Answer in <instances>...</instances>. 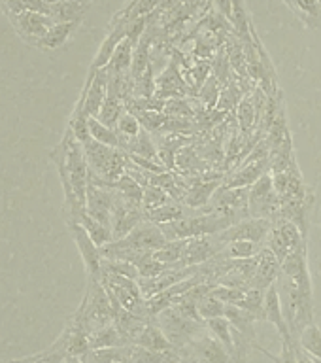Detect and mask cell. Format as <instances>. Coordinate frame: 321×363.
<instances>
[{"instance_id":"obj_14","label":"cell","mask_w":321,"mask_h":363,"mask_svg":"<svg viewBox=\"0 0 321 363\" xmlns=\"http://www.w3.org/2000/svg\"><path fill=\"white\" fill-rule=\"evenodd\" d=\"M78 25L79 21H57L55 25H53V27L34 44V48H38V50L44 51L59 50V48H62V45L67 44V40L70 38V34L76 30Z\"/></svg>"},{"instance_id":"obj_42","label":"cell","mask_w":321,"mask_h":363,"mask_svg":"<svg viewBox=\"0 0 321 363\" xmlns=\"http://www.w3.org/2000/svg\"><path fill=\"white\" fill-rule=\"evenodd\" d=\"M64 363H85L84 359H81V357H78V356H68L67 357V362Z\"/></svg>"},{"instance_id":"obj_28","label":"cell","mask_w":321,"mask_h":363,"mask_svg":"<svg viewBox=\"0 0 321 363\" xmlns=\"http://www.w3.org/2000/svg\"><path fill=\"white\" fill-rule=\"evenodd\" d=\"M299 346L316 362H321V329L316 323L306 325L299 337Z\"/></svg>"},{"instance_id":"obj_40","label":"cell","mask_w":321,"mask_h":363,"mask_svg":"<svg viewBox=\"0 0 321 363\" xmlns=\"http://www.w3.org/2000/svg\"><path fill=\"white\" fill-rule=\"evenodd\" d=\"M214 2L221 16L229 19V21H232V0H214Z\"/></svg>"},{"instance_id":"obj_1","label":"cell","mask_w":321,"mask_h":363,"mask_svg":"<svg viewBox=\"0 0 321 363\" xmlns=\"http://www.w3.org/2000/svg\"><path fill=\"white\" fill-rule=\"evenodd\" d=\"M74 318L81 323V328L87 331V335L113 322L116 308H113V303L110 299V295H108L106 288L102 286L98 278L87 277L85 297L78 311H76V314H74Z\"/></svg>"},{"instance_id":"obj_32","label":"cell","mask_w":321,"mask_h":363,"mask_svg":"<svg viewBox=\"0 0 321 363\" xmlns=\"http://www.w3.org/2000/svg\"><path fill=\"white\" fill-rule=\"evenodd\" d=\"M238 123H240V130L242 133H252L255 127V121H257V110H255L254 99L252 96H246L242 101L238 102Z\"/></svg>"},{"instance_id":"obj_22","label":"cell","mask_w":321,"mask_h":363,"mask_svg":"<svg viewBox=\"0 0 321 363\" xmlns=\"http://www.w3.org/2000/svg\"><path fill=\"white\" fill-rule=\"evenodd\" d=\"M263 244L252 242V240H232V242L225 244V248L221 250V257L225 259H248V257H255L259 254Z\"/></svg>"},{"instance_id":"obj_16","label":"cell","mask_w":321,"mask_h":363,"mask_svg":"<svg viewBox=\"0 0 321 363\" xmlns=\"http://www.w3.org/2000/svg\"><path fill=\"white\" fill-rule=\"evenodd\" d=\"M218 187H220V178H218V176L210 178V180L195 182V184L187 189L186 197H184V203H186V206H189V208H204V206H208L210 204L212 195H214Z\"/></svg>"},{"instance_id":"obj_15","label":"cell","mask_w":321,"mask_h":363,"mask_svg":"<svg viewBox=\"0 0 321 363\" xmlns=\"http://www.w3.org/2000/svg\"><path fill=\"white\" fill-rule=\"evenodd\" d=\"M225 318L229 320V323H231L232 328L237 329L238 333H242L244 337H248V339L252 340V345H254V348L257 350L259 342L255 339L254 328V323L257 322V320H255L254 314H249L246 308H242V306L238 305H225Z\"/></svg>"},{"instance_id":"obj_36","label":"cell","mask_w":321,"mask_h":363,"mask_svg":"<svg viewBox=\"0 0 321 363\" xmlns=\"http://www.w3.org/2000/svg\"><path fill=\"white\" fill-rule=\"evenodd\" d=\"M170 203L169 191H164L163 187L159 186H146L144 187V199H142V206L146 212L153 208H159L163 204Z\"/></svg>"},{"instance_id":"obj_43","label":"cell","mask_w":321,"mask_h":363,"mask_svg":"<svg viewBox=\"0 0 321 363\" xmlns=\"http://www.w3.org/2000/svg\"><path fill=\"white\" fill-rule=\"evenodd\" d=\"M8 363H42V362H30V359H25V357H21V359H11V362Z\"/></svg>"},{"instance_id":"obj_31","label":"cell","mask_w":321,"mask_h":363,"mask_svg":"<svg viewBox=\"0 0 321 363\" xmlns=\"http://www.w3.org/2000/svg\"><path fill=\"white\" fill-rule=\"evenodd\" d=\"M197 311L198 316L203 318L204 322H208V320H214V318L225 316V303L214 297L212 294H208L204 295L203 299L197 301Z\"/></svg>"},{"instance_id":"obj_38","label":"cell","mask_w":321,"mask_h":363,"mask_svg":"<svg viewBox=\"0 0 321 363\" xmlns=\"http://www.w3.org/2000/svg\"><path fill=\"white\" fill-rule=\"evenodd\" d=\"M167 113H170V116H178V118H189V116H193V110L191 106H187V102H184L181 99H178V101H169L167 102Z\"/></svg>"},{"instance_id":"obj_46","label":"cell","mask_w":321,"mask_h":363,"mask_svg":"<svg viewBox=\"0 0 321 363\" xmlns=\"http://www.w3.org/2000/svg\"><path fill=\"white\" fill-rule=\"evenodd\" d=\"M112 363H125V362H112Z\"/></svg>"},{"instance_id":"obj_23","label":"cell","mask_w":321,"mask_h":363,"mask_svg":"<svg viewBox=\"0 0 321 363\" xmlns=\"http://www.w3.org/2000/svg\"><path fill=\"white\" fill-rule=\"evenodd\" d=\"M85 6H81L76 0H59L55 4H51L50 16L55 21H81Z\"/></svg>"},{"instance_id":"obj_4","label":"cell","mask_w":321,"mask_h":363,"mask_svg":"<svg viewBox=\"0 0 321 363\" xmlns=\"http://www.w3.org/2000/svg\"><path fill=\"white\" fill-rule=\"evenodd\" d=\"M271 229H272L271 220H263V218L248 216V218H244V220L232 223L231 227H227L225 231L218 233L215 238L223 244H229L232 242V240H252V242L265 244Z\"/></svg>"},{"instance_id":"obj_29","label":"cell","mask_w":321,"mask_h":363,"mask_svg":"<svg viewBox=\"0 0 321 363\" xmlns=\"http://www.w3.org/2000/svg\"><path fill=\"white\" fill-rule=\"evenodd\" d=\"M206 329H208L210 333L214 335L215 339L220 340L221 345L225 346V350L229 354H232L235 350V339H232V325L229 323L225 316L221 318H214V320H208L206 322Z\"/></svg>"},{"instance_id":"obj_41","label":"cell","mask_w":321,"mask_h":363,"mask_svg":"<svg viewBox=\"0 0 321 363\" xmlns=\"http://www.w3.org/2000/svg\"><path fill=\"white\" fill-rule=\"evenodd\" d=\"M297 357H299V363H316L300 346H297Z\"/></svg>"},{"instance_id":"obj_30","label":"cell","mask_w":321,"mask_h":363,"mask_svg":"<svg viewBox=\"0 0 321 363\" xmlns=\"http://www.w3.org/2000/svg\"><path fill=\"white\" fill-rule=\"evenodd\" d=\"M238 306H242L249 314H254L255 320H265V289H246L244 299L240 301Z\"/></svg>"},{"instance_id":"obj_39","label":"cell","mask_w":321,"mask_h":363,"mask_svg":"<svg viewBox=\"0 0 321 363\" xmlns=\"http://www.w3.org/2000/svg\"><path fill=\"white\" fill-rule=\"evenodd\" d=\"M23 6H25V10L30 11H38V13H47L50 16L51 6L45 4L44 0H21Z\"/></svg>"},{"instance_id":"obj_37","label":"cell","mask_w":321,"mask_h":363,"mask_svg":"<svg viewBox=\"0 0 321 363\" xmlns=\"http://www.w3.org/2000/svg\"><path fill=\"white\" fill-rule=\"evenodd\" d=\"M218 84H220V79L215 78V76H212V78H208V82H206V85L203 87V91H201V99H203L208 106H215V102H218Z\"/></svg>"},{"instance_id":"obj_2","label":"cell","mask_w":321,"mask_h":363,"mask_svg":"<svg viewBox=\"0 0 321 363\" xmlns=\"http://www.w3.org/2000/svg\"><path fill=\"white\" fill-rule=\"evenodd\" d=\"M85 159L89 164V174L113 186L127 172L129 155L121 147H112L91 138L84 144Z\"/></svg>"},{"instance_id":"obj_19","label":"cell","mask_w":321,"mask_h":363,"mask_svg":"<svg viewBox=\"0 0 321 363\" xmlns=\"http://www.w3.org/2000/svg\"><path fill=\"white\" fill-rule=\"evenodd\" d=\"M89 345L91 348H112V346H125L127 340H125L123 333L116 325V322H112L104 325V328L93 331L89 335Z\"/></svg>"},{"instance_id":"obj_45","label":"cell","mask_w":321,"mask_h":363,"mask_svg":"<svg viewBox=\"0 0 321 363\" xmlns=\"http://www.w3.org/2000/svg\"><path fill=\"white\" fill-rule=\"evenodd\" d=\"M283 2H286V4H288L289 8H291V6H293V0H283Z\"/></svg>"},{"instance_id":"obj_27","label":"cell","mask_w":321,"mask_h":363,"mask_svg":"<svg viewBox=\"0 0 321 363\" xmlns=\"http://www.w3.org/2000/svg\"><path fill=\"white\" fill-rule=\"evenodd\" d=\"M89 130H91V138L101 144H106V146L119 147L121 146V136L113 127H108L101 121V119L91 118L89 116Z\"/></svg>"},{"instance_id":"obj_25","label":"cell","mask_w":321,"mask_h":363,"mask_svg":"<svg viewBox=\"0 0 321 363\" xmlns=\"http://www.w3.org/2000/svg\"><path fill=\"white\" fill-rule=\"evenodd\" d=\"M125 110H127V106H125L123 99H119V96H113V95H108L106 101H104V104H102L101 112H98V116H96V119H101L102 123L116 129V125H118L119 118L123 116Z\"/></svg>"},{"instance_id":"obj_21","label":"cell","mask_w":321,"mask_h":363,"mask_svg":"<svg viewBox=\"0 0 321 363\" xmlns=\"http://www.w3.org/2000/svg\"><path fill=\"white\" fill-rule=\"evenodd\" d=\"M187 238H178V240H167V242L153 252V257L164 265L178 267L180 265L181 257H184V250H186Z\"/></svg>"},{"instance_id":"obj_24","label":"cell","mask_w":321,"mask_h":363,"mask_svg":"<svg viewBox=\"0 0 321 363\" xmlns=\"http://www.w3.org/2000/svg\"><path fill=\"white\" fill-rule=\"evenodd\" d=\"M187 214L186 206L176 203H167L159 208H153L150 212H146V220L157 223V225H164V223H170V221H176L184 218Z\"/></svg>"},{"instance_id":"obj_12","label":"cell","mask_w":321,"mask_h":363,"mask_svg":"<svg viewBox=\"0 0 321 363\" xmlns=\"http://www.w3.org/2000/svg\"><path fill=\"white\" fill-rule=\"evenodd\" d=\"M127 36V19H121V17H116L112 21V27H110V33L102 42L101 50L93 59V65H91V70H101V68L108 67V62L112 59L113 51Z\"/></svg>"},{"instance_id":"obj_35","label":"cell","mask_w":321,"mask_h":363,"mask_svg":"<svg viewBox=\"0 0 321 363\" xmlns=\"http://www.w3.org/2000/svg\"><path fill=\"white\" fill-rule=\"evenodd\" d=\"M116 130H118L121 138H135V136L140 135L142 130L140 119L129 110H125L123 116L119 118L118 125H116Z\"/></svg>"},{"instance_id":"obj_17","label":"cell","mask_w":321,"mask_h":363,"mask_svg":"<svg viewBox=\"0 0 321 363\" xmlns=\"http://www.w3.org/2000/svg\"><path fill=\"white\" fill-rule=\"evenodd\" d=\"M136 44L129 36H125V40L116 48L112 59L108 62L106 72L108 74H130L133 68V57H135Z\"/></svg>"},{"instance_id":"obj_6","label":"cell","mask_w":321,"mask_h":363,"mask_svg":"<svg viewBox=\"0 0 321 363\" xmlns=\"http://www.w3.org/2000/svg\"><path fill=\"white\" fill-rule=\"evenodd\" d=\"M11 25L17 30V34L21 36L28 45H34L53 25L55 19L47 13H38V11L23 10L21 13L10 17Z\"/></svg>"},{"instance_id":"obj_5","label":"cell","mask_w":321,"mask_h":363,"mask_svg":"<svg viewBox=\"0 0 321 363\" xmlns=\"http://www.w3.org/2000/svg\"><path fill=\"white\" fill-rule=\"evenodd\" d=\"M67 223H68V231H70V235H72L74 242H76V246H78L79 250V255H81V259H84L87 277L98 278V280H101V272H102L101 248L93 242V238L87 235V231H85L81 223H78V221H67Z\"/></svg>"},{"instance_id":"obj_26","label":"cell","mask_w":321,"mask_h":363,"mask_svg":"<svg viewBox=\"0 0 321 363\" xmlns=\"http://www.w3.org/2000/svg\"><path fill=\"white\" fill-rule=\"evenodd\" d=\"M70 130L76 136V140L85 144V142L91 140V130H89V116L85 113L84 104L81 101L76 102V108H74L72 116H70V123H68Z\"/></svg>"},{"instance_id":"obj_10","label":"cell","mask_w":321,"mask_h":363,"mask_svg":"<svg viewBox=\"0 0 321 363\" xmlns=\"http://www.w3.org/2000/svg\"><path fill=\"white\" fill-rule=\"evenodd\" d=\"M280 274H282V261L278 259L276 255L272 254L266 246H263L259 254H257V269H255V274L248 282L246 289L257 288L266 291V288H271L272 284H276Z\"/></svg>"},{"instance_id":"obj_20","label":"cell","mask_w":321,"mask_h":363,"mask_svg":"<svg viewBox=\"0 0 321 363\" xmlns=\"http://www.w3.org/2000/svg\"><path fill=\"white\" fill-rule=\"evenodd\" d=\"M78 223H81V225H84V229L87 231V235L93 238V242H95L98 248L106 246V244H110L113 240L112 227L104 225L102 221L95 220L93 216L87 214V210H85L84 214L79 216Z\"/></svg>"},{"instance_id":"obj_3","label":"cell","mask_w":321,"mask_h":363,"mask_svg":"<svg viewBox=\"0 0 321 363\" xmlns=\"http://www.w3.org/2000/svg\"><path fill=\"white\" fill-rule=\"evenodd\" d=\"M157 325L163 329L167 339L176 348L189 345L193 339H197L198 335L206 331V322H198V320L187 318L176 305L167 306L164 311L159 312Z\"/></svg>"},{"instance_id":"obj_47","label":"cell","mask_w":321,"mask_h":363,"mask_svg":"<svg viewBox=\"0 0 321 363\" xmlns=\"http://www.w3.org/2000/svg\"><path fill=\"white\" fill-rule=\"evenodd\" d=\"M314 362H316V359H314ZM316 363H321V362H316Z\"/></svg>"},{"instance_id":"obj_7","label":"cell","mask_w":321,"mask_h":363,"mask_svg":"<svg viewBox=\"0 0 321 363\" xmlns=\"http://www.w3.org/2000/svg\"><path fill=\"white\" fill-rule=\"evenodd\" d=\"M274 189H276L280 203L282 201H303V199H310L312 193L306 191L305 178L300 174L297 159H293L289 167L282 172H274Z\"/></svg>"},{"instance_id":"obj_9","label":"cell","mask_w":321,"mask_h":363,"mask_svg":"<svg viewBox=\"0 0 321 363\" xmlns=\"http://www.w3.org/2000/svg\"><path fill=\"white\" fill-rule=\"evenodd\" d=\"M225 248V244L220 242L215 235H204V237L187 238L184 257H181L178 267H197L203 265L206 261L214 259L221 250Z\"/></svg>"},{"instance_id":"obj_11","label":"cell","mask_w":321,"mask_h":363,"mask_svg":"<svg viewBox=\"0 0 321 363\" xmlns=\"http://www.w3.org/2000/svg\"><path fill=\"white\" fill-rule=\"evenodd\" d=\"M271 170V159H244L242 167L235 170L223 186L227 187H249L259 180L261 176Z\"/></svg>"},{"instance_id":"obj_44","label":"cell","mask_w":321,"mask_h":363,"mask_svg":"<svg viewBox=\"0 0 321 363\" xmlns=\"http://www.w3.org/2000/svg\"><path fill=\"white\" fill-rule=\"evenodd\" d=\"M76 2H79V4H81V6H85V8H87V6H89V2H91V0H76Z\"/></svg>"},{"instance_id":"obj_8","label":"cell","mask_w":321,"mask_h":363,"mask_svg":"<svg viewBox=\"0 0 321 363\" xmlns=\"http://www.w3.org/2000/svg\"><path fill=\"white\" fill-rule=\"evenodd\" d=\"M108 96V72L106 68H101V70H91L89 76L85 79L84 91L79 95V101L84 104V110L87 116L91 118H96L98 112H101L102 104L106 101Z\"/></svg>"},{"instance_id":"obj_34","label":"cell","mask_w":321,"mask_h":363,"mask_svg":"<svg viewBox=\"0 0 321 363\" xmlns=\"http://www.w3.org/2000/svg\"><path fill=\"white\" fill-rule=\"evenodd\" d=\"M297 346L299 342L297 340H282V352L274 356L271 352L263 348V346H257V350L263 352L272 363H299V357H297Z\"/></svg>"},{"instance_id":"obj_18","label":"cell","mask_w":321,"mask_h":363,"mask_svg":"<svg viewBox=\"0 0 321 363\" xmlns=\"http://www.w3.org/2000/svg\"><path fill=\"white\" fill-rule=\"evenodd\" d=\"M135 345H140L147 350H155V352H164V350H172L176 348L169 339L167 335L163 333V329L159 328L157 323H146V328L142 329V333L138 335Z\"/></svg>"},{"instance_id":"obj_13","label":"cell","mask_w":321,"mask_h":363,"mask_svg":"<svg viewBox=\"0 0 321 363\" xmlns=\"http://www.w3.org/2000/svg\"><path fill=\"white\" fill-rule=\"evenodd\" d=\"M265 320L276 328V331L280 333V339L295 340L291 331H289L288 322H286V316H283L282 299H280V291H278L276 284H272L271 288H266L265 291Z\"/></svg>"},{"instance_id":"obj_33","label":"cell","mask_w":321,"mask_h":363,"mask_svg":"<svg viewBox=\"0 0 321 363\" xmlns=\"http://www.w3.org/2000/svg\"><path fill=\"white\" fill-rule=\"evenodd\" d=\"M291 10L306 23V25H316L314 19H317L321 13V0H293Z\"/></svg>"}]
</instances>
